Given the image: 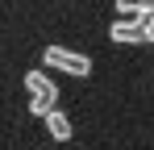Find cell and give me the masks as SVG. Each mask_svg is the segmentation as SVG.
Masks as SVG:
<instances>
[{"mask_svg":"<svg viewBox=\"0 0 154 150\" xmlns=\"http://www.w3.org/2000/svg\"><path fill=\"white\" fill-rule=\"evenodd\" d=\"M117 8L125 17H146V13H154V0H117Z\"/></svg>","mask_w":154,"mask_h":150,"instance_id":"obj_5","label":"cell"},{"mask_svg":"<svg viewBox=\"0 0 154 150\" xmlns=\"http://www.w3.org/2000/svg\"><path fill=\"white\" fill-rule=\"evenodd\" d=\"M50 108H54V100H42V96H33V104H29V113H33V117H46Z\"/></svg>","mask_w":154,"mask_h":150,"instance_id":"obj_6","label":"cell"},{"mask_svg":"<svg viewBox=\"0 0 154 150\" xmlns=\"http://www.w3.org/2000/svg\"><path fill=\"white\" fill-rule=\"evenodd\" d=\"M137 21H142V38H146V42H154V13L137 17Z\"/></svg>","mask_w":154,"mask_h":150,"instance_id":"obj_7","label":"cell"},{"mask_svg":"<svg viewBox=\"0 0 154 150\" xmlns=\"http://www.w3.org/2000/svg\"><path fill=\"white\" fill-rule=\"evenodd\" d=\"M46 67H54V71H67V75H92V58L88 54H75V50H67V46H46Z\"/></svg>","mask_w":154,"mask_h":150,"instance_id":"obj_1","label":"cell"},{"mask_svg":"<svg viewBox=\"0 0 154 150\" xmlns=\"http://www.w3.org/2000/svg\"><path fill=\"white\" fill-rule=\"evenodd\" d=\"M42 121H46V129H50V138H54V142H67V138H71V117H67L63 108H50Z\"/></svg>","mask_w":154,"mask_h":150,"instance_id":"obj_2","label":"cell"},{"mask_svg":"<svg viewBox=\"0 0 154 150\" xmlns=\"http://www.w3.org/2000/svg\"><path fill=\"white\" fill-rule=\"evenodd\" d=\"M108 38H112V42H125V46L146 42V38H142V21H117L112 29H108Z\"/></svg>","mask_w":154,"mask_h":150,"instance_id":"obj_4","label":"cell"},{"mask_svg":"<svg viewBox=\"0 0 154 150\" xmlns=\"http://www.w3.org/2000/svg\"><path fill=\"white\" fill-rule=\"evenodd\" d=\"M25 88L33 92V96H42V100H58L54 79H50V75H42V71H29V75H25Z\"/></svg>","mask_w":154,"mask_h":150,"instance_id":"obj_3","label":"cell"}]
</instances>
